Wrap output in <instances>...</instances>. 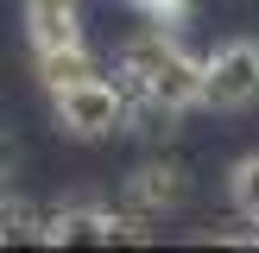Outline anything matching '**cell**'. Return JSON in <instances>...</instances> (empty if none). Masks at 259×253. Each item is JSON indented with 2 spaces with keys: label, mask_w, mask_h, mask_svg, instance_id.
<instances>
[{
  "label": "cell",
  "mask_w": 259,
  "mask_h": 253,
  "mask_svg": "<svg viewBox=\"0 0 259 253\" xmlns=\"http://www.w3.org/2000/svg\"><path fill=\"white\" fill-rule=\"evenodd\" d=\"M120 89L133 95V108H158V114H184L202 108V63L177 45L164 25L139 32L120 57Z\"/></svg>",
  "instance_id": "cell-1"
},
{
  "label": "cell",
  "mask_w": 259,
  "mask_h": 253,
  "mask_svg": "<svg viewBox=\"0 0 259 253\" xmlns=\"http://www.w3.org/2000/svg\"><path fill=\"white\" fill-rule=\"evenodd\" d=\"M51 108H57V126L76 139H108V133H126L133 126V95L120 89V76H89V82H70L51 95Z\"/></svg>",
  "instance_id": "cell-2"
},
{
  "label": "cell",
  "mask_w": 259,
  "mask_h": 253,
  "mask_svg": "<svg viewBox=\"0 0 259 253\" xmlns=\"http://www.w3.org/2000/svg\"><path fill=\"white\" fill-rule=\"evenodd\" d=\"M146 234V215L133 209H95V202H70V209H51L45 228H38V240H51V247H114V240H139Z\"/></svg>",
  "instance_id": "cell-3"
},
{
  "label": "cell",
  "mask_w": 259,
  "mask_h": 253,
  "mask_svg": "<svg viewBox=\"0 0 259 253\" xmlns=\"http://www.w3.org/2000/svg\"><path fill=\"white\" fill-rule=\"evenodd\" d=\"M259 101V38H234L215 57H202V108L240 114Z\"/></svg>",
  "instance_id": "cell-4"
},
{
  "label": "cell",
  "mask_w": 259,
  "mask_h": 253,
  "mask_svg": "<svg viewBox=\"0 0 259 253\" xmlns=\"http://www.w3.org/2000/svg\"><path fill=\"white\" fill-rule=\"evenodd\" d=\"M184 202V171L177 164H164V158H152V164H139L133 177H126V209L133 215H164V209H177Z\"/></svg>",
  "instance_id": "cell-5"
},
{
  "label": "cell",
  "mask_w": 259,
  "mask_h": 253,
  "mask_svg": "<svg viewBox=\"0 0 259 253\" xmlns=\"http://www.w3.org/2000/svg\"><path fill=\"white\" fill-rule=\"evenodd\" d=\"M38 76H45V89L57 95V89L89 82V76H101V70H95V57H89V45H57V51H38Z\"/></svg>",
  "instance_id": "cell-6"
},
{
  "label": "cell",
  "mask_w": 259,
  "mask_h": 253,
  "mask_svg": "<svg viewBox=\"0 0 259 253\" xmlns=\"http://www.w3.org/2000/svg\"><path fill=\"white\" fill-rule=\"evenodd\" d=\"M228 202H234V209L259 228V152H247V158L228 171Z\"/></svg>",
  "instance_id": "cell-7"
},
{
  "label": "cell",
  "mask_w": 259,
  "mask_h": 253,
  "mask_svg": "<svg viewBox=\"0 0 259 253\" xmlns=\"http://www.w3.org/2000/svg\"><path fill=\"white\" fill-rule=\"evenodd\" d=\"M139 7H146V13H152L158 25H177V19L190 13V0H139Z\"/></svg>",
  "instance_id": "cell-8"
},
{
  "label": "cell",
  "mask_w": 259,
  "mask_h": 253,
  "mask_svg": "<svg viewBox=\"0 0 259 253\" xmlns=\"http://www.w3.org/2000/svg\"><path fill=\"white\" fill-rule=\"evenodd\" d=\"M7 171H13V158H7V146H0V184H7Z\"/></svg>",
  "instance_id": "cell-9"
},
{
  "label": "cell",
  "mask_w": 259,
  "mask_h": 253,
  "mask_svg": "<svg viewBox=\"0 0 259 253\" xmlns=\"http://www.w3.org/2000/svg\"><path fill=\"white\" fill-rule=\"evenodd\" d=\"M253 240H259V234H253Z\"/></svg>",
  "instance_id": "cell-10"
}]
</instances>
